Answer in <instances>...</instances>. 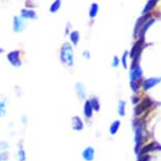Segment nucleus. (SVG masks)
Segmentation results:
<instances>
[{"mask_svg":"<svg viewBox=\"0 0 161 161\" xmlns=\"http://www.w3.org/2000/svg\"><path fill=\"white\" fill-rule=\"evenodd\" d=\"M69 36H70L71 44H72V45H77L79 40H80V34H79L78 31H72V32L69 34Z\"/></svg>","mask_w":161,"mask_h":161,"instance_id":"6e6552de","label":"nucleus"},{"mask_svg":"<svg viewBox=\"0 0 161 161\" xmlns=\"http://www.w3.org/2000/svg\"><path fill=\"white\" fill-rule=\"evenodd\" d=\"M5 102L2 100H0V117L5 115Z\"/></svg>","mask_w":161,"mask_h":161,"instance_id":"dca6fc26","label":"nucleus"},{"mask_svg":"<svg viewBox=\"0 0 161 161\" xmlns=\"http://www.w3.org/2000/svg\"><path fill=\"white\" fill-rule=\"evenodd\" d=\"M70 28H71V24L68 22V24H66V32H64V33H66V35H69V34H70L71 32H72V31H71Z\"/></svg>","mask_w":161,"mask_h":161,"instance_id":"aec40b11","label":"nucleus"},{"mask_svg":"<svg viewBox=\"0 0 161 161\" xmlns=\"http://www.w3.org/2000/svg\"><path fill=\"white\" fill-rule=\"evenodd\" d=\"M20 56H21V52L19 50H14L7 53V59L12 66H14V68H20L22 66V60L20 58Z\"/></svg>","mask_w":161,"mask_h":161,"instance_id":"f03ea898","label":"nucleus"},{"mask_svg":"<svg viewBox=\"0 0 161 161\" xmlns=\"http://www.w3.org/2000/svg\"><path fill=\"white\" fill-rule=\"evenodd\" d=\"M83 56H84L85 58H89V53L87 52V51H84V52H83Z\"/></svg>","mask_w":161,"mask_h":161,"instance_id":"412c9836","label":"nucleus"},{"mask_svg":"<svg viewBox=\"0 0 161 161\" xmlns=\"http://www.w3.org/2000/svg\"><path fill=\"white\" fill-rule=\"evenodd\" d=\"M89 102H91L92 104V107H93L94 111H99L100 110V105H99V101L97 100V99L95 98V97H93V98L89 100Z\"/></svg>","mask_w":161,"mask_h":161,"instance_id":"ddd939ff","label":"nucleus"},{"mask_svg":"<svg viewBox=\"0 0 161 161\" xmlns=\"http://www.w3.org/2000/svg\"><path fill=\"white\" fill-rule=\"evenodd\" d=\"M7 148H9V143L7 142H0V152H7Z\"/></svg>","mask_w":161,"mask_h":161,"instance_id":"f3484780","label":"nucleus"},{"mask_svg":"<svg viewBox=\"0 0 161 161\" xmlns=\"http://www.w3.org/2000/svg\"><path fill=\"white\" fill-rule=\"evenodd\" d=\"M20 17L23 18L24 20H35L38 18V15L36 13L35 10L32 9H26V7H23V9L20 10Z\"/></svg>","mask_w":161,"mask_h":161,"instance_id":"20e7f679","label":"nucleus"},{"mask_svg":"<svg viewBox=\"0 0 161 161\" xmlns=\"http://www.w3.org/2000/svg\"><path fill=\"white\" fill-rule=\"evenodd\" d=\"M61 5H62V0H53L48 11H50L51 14H56L61 9Z\"/></svg>","mask_w":161,"mask_h":161,"instance_id":"0eeeda50","label":"nucleus"},{"mask_svg":"<svg viewBox=\"0 0 161 161\" xmlns=\"http://www.w3.org/2000/svg\"><path fill=\"white\" fill-rule=\"evenodd\" d=\"M97 13H98V4L94 2L93 4L91 5V7H89V17H91V18H94L96 15H97Z\"/></svg>","mask_w":161,"mask_h":161,"instance_id":"9b49d317","label":"nucleus"},{"mask_svg":"<svg viewBox=\"0 0 161 161\" xmlns=\"http://www.w3.org/2000/svg\"><path fill=\"white\" fill-rule=\"evenodd\" d=\"M113 66H118V59L116 58V57H115V59H114Z\"/></svg>","mask_w":161,"mask_h":161,"instance_id":"4be33fe9","label":"nucleus"},{"mask_svg":"<svg viewBox=\"0 0 161 161\" xmlns=\"http://www.w3.org/2000/svg\"><path fill=\"white\" fill-rule=\"evenodd\" d=\"M93 107H92V104L89 102V100H86L84 103V107H83V114L86 118H91L92 115H93Z\"/></svg>","mask_w":161,"mask_h":161,"instance_id":"1a4fd4ad","label":"nucleus"},{"mask_svg":"<svg viewBox=\"0 0 161 161\" xmlns=\"http://www.w3.org/2000/svg\"><path fill=\"white\" fill-rule=\"evenodd\" d=\"M7 152H0V160L1 161H7Z\"/></svg>","mask_w":161,"mask_h":161,"instance_id":"a211bd4d","label":"nucleus"},{"mask_svg":"<svg viewBox=\"0 0 161 161\" xmlns=\"http://www.w3.org/2000/svg\"><path fill=\"white\" fill-rule=\"evenodd\" d=\"M26 9H32L33 10L34 7H37V3L35 2V0H25V3H24Z\"/></svg>","mask_w":161,"mask_h":161,"instance_id":"4468645a","label":"nucleus"},{"mask_svg":"<svg viewBox=\"0 0 161 161\" xmlns=\"http://www.w3.org/2000/svg\"><path fill=\"white\" fill-rule=\"evenodd\" d=\"M18 160L19 161H25L26 160V154L25 151L22 146H20L19 150H18Z\"/></svg>","mask_w":161,"mask_h":161,"instance_id":"f8f14e48","label":"nucleus"},{"mask_svg":"<svg viewBox=\"0 0 161 161\" xmlns=\"http://www.w3.org/2000/svg\"><path fill=\"white\" fill-rule=\"evenodd\" d=\"M2 53H3V48H0V54H2Z\"/></svg>","mask_w":161,"mask_h":161,"instance_id":"5701e85b","label":"nucleus"},{"mask_svg":"<svg viewBox=\"0 0 161 161\" xmlns=\"http://www.w3.org/2000/svg\"><path fill=\"white\" fill-rule=\"evenodd\" d=\"M75 89H76V93L78 95V97L80 99H83L85 96V92H84V87H83V84L81 83H76L75 85Z\"/></svg>","mask_w":161,"mask_h":161,"instance_id":"9d476101","label":"nucleus"},{"mask_svg":"<svg viewBox=\"0 0 161 161\" xmlns=\"http://www.w3.org/2000/svg\"><path fill=\"white\" fill-rule=\"evenodd\" d=\"M72 128L74 131H81L83 128V122L78 116H74L72 117Z\"/></svg>","mask_w":161,"mask_h":161,"instance_id":"39448f33","label":"nucleus"},{"mask_svg":"<svg viewBox=\"0 0 161 161\" xmlns=\"http://www.w3.org/2000/svg\"><path fill=\"white\" fill-rule=\"evenodd\" d=\"M119 125H120V122L119 121H115L113 122V124L111 125V128H110V131H111V134H116L118 131V128H119Z\"/></svg>","mask_w":161,"mask_h":161,"instance_id":"2eb2a0df","label":"nucleus"},{"mask_svg":"<svg viewBox=\"0 0 161 161\" xmlns=\"http://www.w3.org/2000/svg\"><path fill=\"white\" fill-rule=\"evenodd\" d=\"M59 58L63 66H74V50H73V45L70 42H64L61 45L60 52H59Z\"/></svg>","mask_w":161,"mask_h":161,"instance_id":"f257e3e1","label":"nucleus"},{"mask_svg":"<svg viewBox=\"0 0 161 161\" xmlns=\"http://www.w3.org/2000/svg\"><path fill=\"white\" fill-rule=\"evenodd\" d=\"M119 114L121 116L124 114V102L123 101H120L119 102Z\"/></svg>","mask_w":161,"mask_h":161,"instance_id":"6ab92c4d","label":"nucleus"},{"mask_svg":"<svg viewBox=\"0 0 161 161\" xmlns=\"http://www.w3.org/2000/svg\"><path fill=\"white\" fill-rule=\"evenodd\" d=\"M26 28V22L23 18L19 15H16L13 17V31L14 33H22Z\"/></svg>","mask_w":161,"mask_h":161,"instance_id":"7ed1b4c3","label":"nucleus"},{"mask_svg":"<svg viewBox=\"0 0 161 161\" xmlns=\"http://www.w3.org/2000/svg\"><path fill=\"white\" fill-rule=\"evenodd\" d=\"M94 156H95V151L92 146H89L86 148L84 151L82 152V157L84 160L86 161H92L94 159Z\"/></svg>","mask_w":161,"mask_h":161,"instance_id":"423d86ee","label":"nucleus"},{"mask_svg":"<svg viewBox=\"0 0 161 161\" xmlns=\"http://www.w3.org/2000/svg\"><path fill=\"white\" fill-rule=\"evenodd\" d=\"M0 161H1V160H0Z\"/></svg>","mask_w":161,"mask_h":161,"instance_id":"b1692460","label":"nucleus"}]
</instances>
